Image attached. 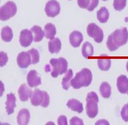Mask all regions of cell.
Segmentation results:
<instances>
[{
    "instance_id": "d4e9b609",
    "label": "cell",
    "mask_w": 128,
    "mask_h": 125,
    "mask_svg": "<svg viewBox=\"0 0 128 125\" xmlns=\"http://www.w3.org/2000/svg\"><path fill=\"white\" fill-rule=\"evenodd\" d=\"M101 95L104 98H108L111 95V87L107 82H103L100 87Z\"/></svg>"
},
{
    "instance_id": "7a4b0ae2",
    "label": "cell",
    "mask_w": 128,
    "mask_h": 125,
    "mask_svg": "<svg viewBox=\"0 0 128 125\" xmlns=\"http://www.w3.org/2000/svg\"><path fill=\"white\" fill-rule=\"evenodd\" d=\"M92 80V74L89 69L84 68L76 73L73 79L71 80L70 84L75 89H80L82 87H88L90 84Z\"/></svg>"
},
{
    "instance_id": "d6986e66",
    "label": "cell",
    "mask_w": 128,
    "mask_h": 125,
    "mask_svg": "<svg viewBox=\"0 0 128 125\" xmlns=\"http://www.w3.org/2000/svg\"><path fill=\"white\" fill-rule=\"evenodd\" d=\"M30 31L33 35L34 41L35 42H40L43 39L44 33V31L42 30L41 27L38 26H34L31 28Z\"/></svg>"
},
{
    "instance_id": "52a82bcc",
    "label": "cell",
    "mask_w": 128,
    "mask_h": 125,
    "mask_svg": "<svg viewBox=\"0 0 128 125\" xmlns=\"http://www.w3.org/2000/svg\"><path fill=\"white\" fill-rule=\"evenodd\" d=\"M44 10L47 16L55 17L60 12V5L56 0H50L46 4Z\"/></svg>"
},
{
    "instance_id": "8d00e7d4",
    "label": "cell",
    "mask_w": 128,
    "mask_h": 125,
    "mask_svg": "<svg viewBox=\"0 0 128 125\" xmlns=\"http://www.w3.org/2000/svg\"><path fill=\"white\" fill-rule=\"evenodd\" d=\"M126 69H127V70L128 72V62H127V64H126Z\"/></svg>"
},
{
    "instance_id": "e575fe53",
    "label": "cell",
    "mask_w": 128,
    "mask_h": 125,
    "mask_svg": "<svg viewBox=\"0 0 128 125\" xmlns=\"http://www.w3.org/2000/svg\"><path fill=\"white\" fill-rule=\"evenodd\" d=\"M58 124L59 125H67V118L64 116H60L58 119Z\"/></svg>"
},
{
    "instance_id": "7c38bea8",
    "label": "cell",
    "mask_w": 128,
    "mask_h": 125,
    "mask_svg": "<svg viewBox=\"0 0 128 125\" xmlns=\"http://www.w3.org/2000/svg\"><path fill=\"white\" fill-rule=\"evenodd\" d=\"M16 106V97L14 94L10 93L7 95V100L6 102V109L8 115L14 112V109Z\"/></svg>"
},
{
    "instance_id": "7402d4cb",
    "label": "cell",
    "mask_w": 128,
    "mask_h": 125,
    "mask_svg": "<svg viewBox=\"0 0 128 125\" xmlns=\"http://www.w3.org/2000/svg\"><path fill=\"white\" fill-rule=\"evenodd\" d=\"M96 17L100 22L102 23H105L109 19V11L105 7H102L96 13Z\"/></svg>"
},
{
    "instance_id": "5b68a950",
    "label": "cell",
    "mask_w": 128,
    "mask_h": 125,
    "mask_svg": "<svg viewBox=\"0 0 128 125\" xmlns=\"http://www.w3.org/2000/svg\"><path fill=\"white\" fill-rule=\"evenodd\" d=\"M17 12L16 4L13 1H8L0 8V19L1 21H7L15 16Z\"/></svg>"
},
{
    "instance_id": "2e32d148",
    "label": "cell",
    "mask_w": 128,
    "mask_h": 125,
    "mask_svg": "<svg viewBox=\"0 0 128 125\" xmlns=\"http://www.w3.org/2000/svg\"><path fill=\"white\" fill-rule=\"evenodd\" d=\"M116 86L120 93H127L128 90V78L126 75H122L118 78Z\"/></svg>"
},
{
    "instance_id": "9c48e42d",
    "label": "cell",
    "mask_w": 128,
    "mask_h": 125,
    "mask_svg": "<svg viewBox=\"0 0 128 125\" xmlns=\"http://www.w3.org/2000/svg\"><path fill=\"white\" fill-rule=\"evenodd\" d=\"M17 64L21 69L27 68L32 64L30 55L28 52H21L18 54L16 59Z\"/></svg>"
},
{
    "instance_id": "f546056e",
    "label": "cell",
    "mask_w": 128,
    "mask_h": 125,
    "mask_svg": "<svg viewBox=\"0 0 128 125\" xmlns=\"http://www.w3.org/2000/svg\"><path fill=\"white\" fill-rule=\"evenodd\" d=\"M8 61V56L6 53L4 52H0V64L1 67H3L6 64Z\"/></svg>"
},
{
    "instance_id": "f1b7e54d",
    "label": "cell",
    "mask_w": 128,
    "mask_h": 125,
    "mask_svg": "<svg viewBox=\"0 0 128 125\" xmlns=\"http://www.w3.org/2000/svg\"><path fill=\"white\" fill-rule=\"evenodd\" d=\"M121 116L124 122H128V103L123 107L121 111Z\"/></svg>"
},
{
    "instance_id": "3957f363",
    "label": "cell",
    "mask_w": 128,
    "mask_h": 125,
    "mask_svg": "<svg viewBox=\"0 0 128 125\" xmlns=\"http://www.w3.org/2000/svg\"><path fill=\"white\" fill-rule=\"evenodd\" d=\"M98 96L94 92H89L86 97V113L90 118H94L98 113Z\"/></svg>"
},
{
    "instance_id": "9a60e30c",
    "label": "cell",
    "mask_w": 128,
    "mask_h": 125,
    "mask_svg": "<svg viewBox=\"0 0 128 125\" xmlns=\"http://www.w3.org/2000/svg\"><path fill=\"white\" fill-rule=\"evenodd\" d=\"M18 92L20 99L21 102H25L28 100L29 98L32 94V91L27 86L26 84H22L18 89Z\"/></svg>"
},
{
    "instance_id": "d590c367",
    "label": "cell",
    "mask_w": 128,
    "mask_h": 125,
    "mask_svg": "<svg viewBox=\"0 0 128 125\" xmlns=\"http://www.w3.org/2000/svg\"><path fill=\"white\" fill-rule=\"evenodd\" d=\"M109 124V123H108L107 120H99V121H98L96 122L95 124Z\"/></svg>"
},
{
    "instance_id": "cb8c5ba5",
    "label": "cell",
    "mask_w": 128,
    "mask_h": 125,
    "mask_svg": "<svg viewBox=\"0 0 128 125\" xmlns=\"http://www.w3.org/2000/svg\"><path fill=\"white\" fill-rule=\"evenodd\" d=\"M82 54L85 58L93 56L94 47L89 42H85L82 46Z\"/></svg>"
},
{
    "instance_id": "44dd1931",
    "label": "cell",
    "mask_w": 128,
    "mask_h": 125,
    "mask_svg": "<svg viewBox=\"0 0 128 125\" xmlns=\"http://www.w3.org/2000/svg\"><path fill=\"white\" fill-rule=\"evenodd\" d=\"M1 38L5 42H10L12 41L14 34L12 29L8 26H5L1 30Z\"/></svg>"
},
{
    "instance_id": "d6a6232c",
    "label": "cell",
    "mask_w": 128,
    "mask_h": 125,
    "mask_svg": "<svg viewBox=\"0 0 128 125\" xmlns=\"http://www.w3.org/2000/svg\"><path fill=\"white\" fill-rule=\"evenodd\" d=\"M70 124L71 125H83V120L77 117H74L70 119Z\"/></svg>"
},
{
    "instance_id": "1f68e13d",
    "label": "cell",
    "mask_w": 128,
    "mask_h": 125,
    "mask_svg": "<svg viewBox=\"0 0 128 125\" xmlns=\"http://www.w3.org/2000/svg\"><path fill=\"white\" fill-rule=\"evenodd\" d=\"M44 92V100L42 102V104H41V106L43 108H47L49 105L50 103V96L48 93L46 91Z\"/></svg>"
},
{
    "instance_id": "74e56055",
    "label": "cell",
    "mask_w": 128,
    "mask_h": 125,
    "mask_svg": "<svg viewBox=\"0 0 128 125\" xmlns=\"http://www.w3.org/2000/svg\"><path fill=\"white\" fill-rule=\"evenodd\" d=\"M103 1H107V0H103Z\"/></svg>"
},
{
    "instance_id": "30bf717a",
    "label": "cell",
    "mask_w": 128,
    "mask_h": 125,
    "mask_svg": "<svg viewBox=\"0 0 128 125\" xmlns=\"http://www.w3.org/2000/svg\"><path fill=\"white\" fill-rule=\"evenodd\" d=\"M27 82L30 88H35L42 84V80L35 70H30L27 76Z\"/></svg>"
},
{
    "instance_id": "4dcf8cb0",
    "label": "cell",
    "mask_w": 128,
    "mask_h": 125,
    "mask_svg": "<svg viewBox=\"0 0 128 125\" xmlns=\"http://www.w3.org/2000/svg\"><path fill=\"white\" fill-rule=\"evenodd\" d=\"M77 3L80 8L88 9L90 5V0H77Z\"/></svg>"
},
{
    "instance_id": "603a6c76",
    "label": "cell",
    "mask_w": 128,
    "mask_h": 125,
    "mask_svg": "<svg viewBox=\"0 0 128 125\" xmlns=\"http://www.w3.org/2000/svg\"><path fill=\"white\" fill-rule=\"evenodd\" d=\"M74 73L73 71H72V69H69L67 72L65 74L64 77L62 78V88L65 90H68L70 88L71 84H70V82H71V78L73 76Z\"/></svg>"
},
{
    "instance_id": "83f0119b",
    "label": "cell",
    "mask_w": 128,
    "mask_h": 125,
    "mask_svg": "<svg viewBox=\"0 0 128 125\" xmlns=\"http://www.w3.org/2000/svg\"><path fill=\"white\" fill-rule=\"evenodd\" d=\"M127 0H114L113 6L115 10L117 11H121L124 9L126 5Z\"/></svg>"
},
{
    "instance_id": "836d02e7",
    "label": "cell",
    "mask_w": 128,
    "mask_h": 125,
    "mask_svg": "<svg viewBox=\"0 0 128 125\" xmlns=\"http://www.w3.org/2000/svg\"><path fill=\"white\" fill-rule=\"evenodd\" d=\"M99 3V0H90V3L89 5V8H88V10L89 12H92L95 8L97 7Z\"/></svg>"
},
{
    "instance_id": "ba28073f",
    "label": "cell",
    "mask_w": 128,
    "mask_h": 125,
    "mask_svg": "<svg viewBox=\"0 0 128 125\" xmlns=\"http://www.w3.org/2000/svg\"><path fill=\"white\" fill-rule=\"evenodd\" d=\"M34 40V36L31 31L28 29H24L20 32V43L21 46L27 48L32 44Z\"/></svg>"
},
{
    "instance_id": "ac0fdd59",
    "label": "cell",
    "mask_w": 128,
    "mask_h": 125,
    "mask_svg": "<svg viewBox=\"0 0 128 125\" xmlns=\"http://www.w3.org/2000/svg\"><path fill=\"white\" fill-rule=\"evenodd\" d=\"M67 106L73 111L77 112L78 113H82L83 111V105L78 100L72 98L68 101Z\"/></svg>"
},
{
    "instance_id": "e0dca14e",
    "label": "cell",
    "mask_w": 128,
    "mask_h": 125,
    "mask_svg": "<svg viewBox=\"0 0 128 125\" xmlns=\"http://www.w3.org/2000/svg\"><path fill=\"white\" fill-rule=\"evenodd\" d=\"M48 48L51 54H58L62 49V42L58 38H54L48 42Z\"/></svg>"
},
{
    "instance_id": "8992f818",
    "label": "cell",
    "mask_w": 128,
    "mask_h": 125,
    "mask_svg": "<svg viewBox=\"0 0 128 125\" xmlns=\"http://www.w3.org/2000/svg\"><path fill=\"white\" fill-rule=\"evenodd\" d=\"M87 33L89 36L94 38L95 42L100 43L103 42L104 38L103 30L95 23H90L88 26Z\"/></svg>"
},
{
    "instance_id": "277c9868",
    "label": "cell",
    "mask_w": 128,
    "mask_h": 125,
    "mask_svg": "<svg viewBox=\"0 0 128 125\" xmlns=\"http://www.w3.org/2000/svg\"><path fill=\"white\" fill-rule=\"evenodd\" d=\"M50 64L53 68L51 72V76L54 78H57L60 75L66 73L68 70V62L64 58H52L50 60Z\"/></svg>"
},
{
    "instance_id": "8fae6325",
    "label": "cell",
    "mask_w": 128,
    "mask_h": 125,
    "mask_svg": "<svg viewBox=\"0 0 128 125\" xmlns=\"http://www.w3.org/2000/svg\"><path fill=\"white\" fill-rule=\"evenodd\" d=\"M44 95L43 90L42 91L39 89H35L30 96L31 104L34 106H41L44 100Z\"/></svg>"
},
{
    "instance_id": "4316f807",
    "label": "cell",
    "mask_w": 128,
    "mask_h": 125,
    "mask_svg": "<svg viewBox=\"0 0 128 125\" xmlns=\"http://www.w3.org/2000/svg\"><path fill=\"white\" fill-rule=\"evenodd\" d=\"M28 53L30 55L32 64H35L40 62V54L35 49H32L28 51Z\"/></svg>"
},
{
    "instance_id": "484cf974",
    "label": "cell",
    "mask_w": 128,
    "mask_h": 125,
    "mask_svg": "<svg viewBox=\"0 0 128 125\" xmlns=\"http://www.w3.org/2000/svg\"><path fill=\"white\" fill-rule=\"evenodd\" d=\"M98 66L100 69L103 71H107L111 66V60L109 58H101L98 60Z\"/></svg>"
},
{
    "instance_id": "f35d334b",
    "label": "cell",
    "mask_w": 128,
    "mask_h": 125,
    "mask_svg": "<svg viewBox=\"0 0 128 125\" xmlns=\"http://www.w3.org/2000/svg\"><path fill=\"white\" fill-rule=\"evenodd\" d=\"M127 94H128V92H127Z\"/></svg>"
},
{
    "instance_id": "5bb4252c",
    "label": "cell",
    "mask_w": 128,
    "mask_h": 125,
    "mask_svg": "<svg viewBox=\"0 0 128 125\" xmlns=\"http://www.w3.org/2000/svg\"><path fill=\"white\" fill-rule=\"evenodd\" d=\"M30 118V114L27 109H22L20 110L17 116V123L18 124H28Z\"/></svg>"
},
{
    "instance_id": "4fadbf2b",
    "label": "cell",
    "mask_w": 128,
    "mask_h": 125,
    "mask_svg": "<svg viewBox=\"0 0 128 125\" xmlns=\"http://www.w3.org/2000/svg\"><path fill=\"white\" fill-rule=\"evenodd\" d=\"M83 40V36L79 31L74 30L69 35L70 44L74 48H78Z\"/></svg>"
},
{
    "instance_id": "6da1fadb",
    "label": "cell",
    "mask_w": 128,
    "mask_h": 125,
    "mask_svg": "<svg viewBox=\"0 0 128 125\" xmlns=\"http://www.w3.org/2000/svg\"><path fill=\"white\" fill-rule=\"evenodd\" d=\"M128 41V31L127 28L116 29L108 36L106 44L110 51L116 50L119 47L127 43Z\"/></svg>"
},
{
    "instance_id": "ffe728a7",
    "label": "cell",
    "mask_w": 128,
    "mask_h": 125,
    "mask_svg": "<svg viewBox=\"0 0 128 125\" xmlns=\"http://www.w3.org/2000/svg\"><path fill=\"white\" fill-rule=\"evenodd\" d=\"M44 36L47 39L52 40L54 38V36L56 34V29L53 24L48 23L44 26Z\"/></svg>"
}]
</instances>
